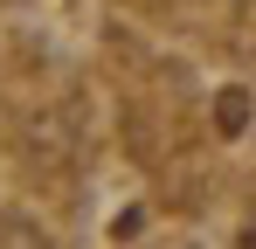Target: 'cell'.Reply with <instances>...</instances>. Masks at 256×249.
I'll list each match as a JSON object with an SVG mask.
<instances>
[{"instance_id":"1","label":"cell","mask_w":256,"mask_h":249,"mask_svg":"<svg viewBox=\"0 0 256 249\" xmlns=\"http://www.w3.org/2000/svg\"><path fill=\"white\" fill-rule=\"evenodd\" d=\"M214 124H222V132H242V124H250V97H242V90H222V97H214Z\"/></svg>"},{"instance_id":"2","label":"cell","mask_w":256,"mask_h":249,"mask_svg":"<svg viewBox=\"0 0 256 249\" xmlns=\"http://www.w3.org/2000/svg\"><path fill=\"white\" fill-rule=\"evenodd\" d=\"M250 242H256V228H250Z\"/></svg>"}]
</instances>
